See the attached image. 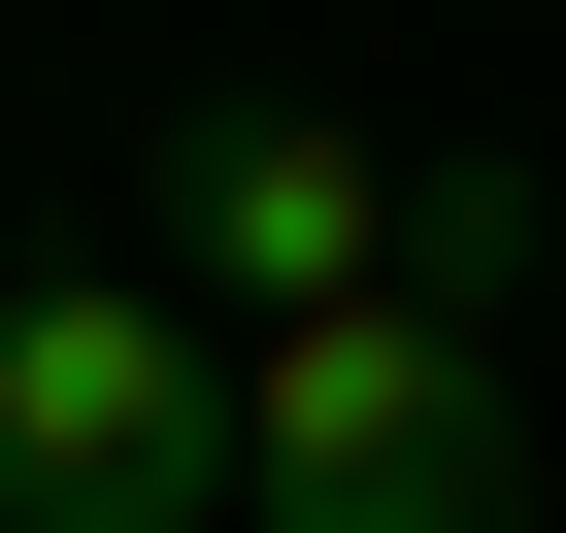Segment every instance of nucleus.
Masks as SVG:
<instances>
[{
	"label": "nucleus",
	"instance_id": "f257e3e1",
	"mask_svg": "<svg viewBox=\"0 0 566 533\" xmlns=\"http://www.w3.org/2000/svg\"><path fill=\"white\" fill-rule=\"evenodd\" d=\"M233 500L266 533H533V400L433 301H301V334L233 367Z\"/></svg>",
	"mask_w": 566,
	"mask_h": 533
},
{
	"label": "nucleus",
	"instance_id": "f03ea898",
	"mask_svg": "<svg viewBox=\"0 0 566 533\" xmlns=\"http://www.w3.org/2000/svg\"><path fill=\"white\" fill-rule=\"evenodd\" d=\"M0 533H233V367L167 266H0Z\"/></svg>",
	"mask_w": 566,
	"mask_h": 533
},
{
	"label": "nucleus",
	"instance_id": "7ed1b4c3",
	"mask_svg": "<svg viewBox=\"0 0 566 533\" xmlns=\"http://www.w3.org/2000/svg\"><path fill=\"white\" fill-rule=\"evenodd\" d=\"M134 200H167V266H233L266 334H301V301H400V167H367L334 101H167Z\"/></svg>",
	"mask_w": 566,
	"mask_h": 533
},
{
	"label": "nucleus",
	"instance_id": "20e7f679",
	"mask_svg": "<svg viewBox=\"0 0 566 533\" xmlns=\"http://www.w3.org/2000/svg\"><path fill=\"white\" fill-rule=\"evenodd\" d=\"M500 266H533V167H400V301L500 334Z\"/></svg>",
	"mask_w": 566,
	"mask_h": 533
}]
</instances>
